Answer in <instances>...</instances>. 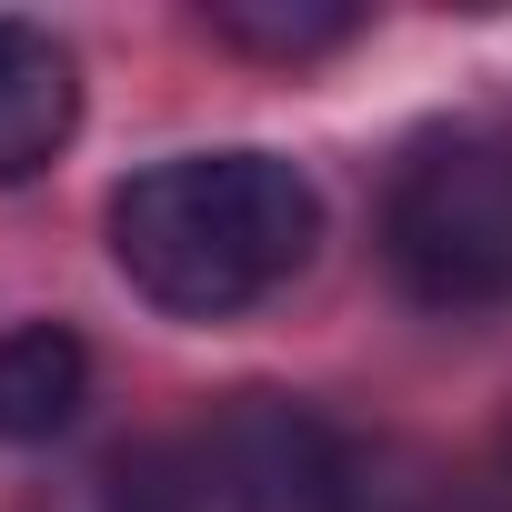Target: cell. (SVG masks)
Listing matches in <instances>:
<instances>
[{
    "label": "cell",
    "mask_w": 512,
    "mask_h": 512,
    "mask_svg": "<svg viewBox=\"0 0 512 512\" xmlns=\"http://www.w3.org/2000/svg\"><path fill=\"white\" fill-rule=\"evenodd\" d=\"M322 241V191L282 151H181L111 191V262L171 322L272 302Z\"/></svg>",
    "instance_id": "cell-1"
},
{
    "label": "cell",
    "mask_w": 512,
    "mask_h": 512,
    "mask_svg": "<svg viewBox=\"0 0 512 512\" xmlns=\"http://www.w3.org/2000/svg\"><path fill=\"white\" fill-rule=\"evenodd\" d=\"M101 512H352V442L292 392H231L91 472Z\"/></svg>",
    "instance_id": "cell-2"
},
{
    "label": "cell",
    "mask_w": 512,
    "mask_h": 512,
    "mask_svg": "<svg viewBox=\"0 0 512 512\" xmlns=\"http://www.w3.org/2000/svg\"><path fill=\"white\" fill-rule=\"evenodd\" d=\"M382 262L422 312H502L512 302V131H432L402 151L382 191Z\"/></svg>",
    "instance_id": "cell-3"
},
{
    "label": "cell",
    "mask_w": 512,
    "mask_h": 512,
    "mask_svg": "<svg viewBox=\"0 0 512 512\" xmlns=\"http://www.w3.org/2000/svg\"><path fill=\"white\" fill-rule=\"evenodd\" d=\"M81 131V71L41 21H0V181H31Z\"/></svg>",
    "instance_id": "cell-4"
},
{
    "label": "cell",
    "mask_w": 512,
    "mask_h": 512,
    "mask_svg": "<svg viewBox=\"0 0 512 512\" xmlns=\"http://www.w3.org/2000/svg\"><path fill=\"white\" fill-rule=\"evenodd\" d=\"M91 402V342L71 322L0 332V442H61Z\"/></svg>",
    "instance_id": "cell-5"
},
{
    "label": "cell",
    "mask_w": 512,
    "mask_h": 512,
    "mask_svg": "<svg viewBox=\"0 0 512 512\" xmlns=\"http://www.w3.org/2000/svg\"><path fill=\"white\" fill-rule=\"evenodd\" d=\"M201 31L221 51H251V61H322L342 41H362V11H342V0H211Z\"/></svg>",
    "instance_id": "cell-6"
},
{
    "label": "cell",
    "mask_w": 512,
    "mask_h": 512,
    "mask_svg": "<svg viewBox=\"0 0 512 512\" xmlns=\"http://www.w3.org/2000/svg\"><path fill=\"white\" fill-rule=\"evenodd\" d=\"M432 512H502V502H432Z\"/></svg>",
    "instance_id": "cell-7"
}]
</instances>
